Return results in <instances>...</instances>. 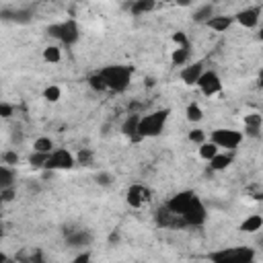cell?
Here are the masks:
<instances>
[{"label":"cell","mask_w":263,"mask_h":263,"mask_svg":"<svg viewBox=\"0 0 263 263\" xmlns=\"http://www.w3.org/2000/svg\"><path fill=\"white\" fill-rule=\"evenodd\" d=\"M99 76L105 84V90H113V92H123L129 82H132V68L129 66H105L103 70H99Z\"/></svg>","instance_id":"1"},{"label":"cell","mask_w":263,"mask_h":263,"mask_svg":"<svg viewBox=\"0 0 263 263\" xmlns=\"http://www.w3.org/2000/svg\"><path fill=\"white\" fill-rule=\"evenodd\" d=\"M166 117H168V109H158V111H152L148 115H140V121H138V136L144 140V138H154L162 132L164 123H166Z\"/></svg>","instance_id":"2"},{"label":"cell","mask_w":263,"mask_h":263,"mask_svg":"<svg viewBox=\"0 0 263 263\" xmlns=\"http://www.w3.org/2000/svg\"><path fill=\"white\" fill-rule=\"evenodd\" d=\"M212 263H255V251L251 247H224L210 255Z\"/></svg>","instance_id":"3"},{"label":"cell","mask_w":263,"mask_h":263,"mask_svg":"<svg viewBox=\"0 0 263 263\" xmlns=\"http://www.w3.org/2000/svg\"><path fill=\"white\" fill-rule=\"evenodd\" d=\"M47 33H49L51 37L60 39V41L66 43V45L76 43L78 37H80V29H78L76 21H72V18L62 21V23H55V25H49V27H47Z\"/></svg>","instance_id":"4"},{"label":"cell","mask_w":263,"mask_h":263,"mask_svg":"<svg viewBox=\"0 0 263 263\" xmlns=\"http://www.w3.org/2000/svg\"><path fill=\"white\" fill-rule=\"evenodd\" d=\"M242 138H245V136H242V132H238V129H232V127H218V129H214V132H212L210 142H212V144H216V146H218V150H220V148L234 150V148H238V146H240Z\"/></svg>","instance_id":"5"},{"label":"cell","mask_w":263,"mask_h":263,"mask_svg":"<svg viewBox=\"0 0 263 263\" xmlns=\"http://www.w3.org/2000/svg\"><path fill=\"white\" fill-rule=\"evenodd\" d=\"M179 220L183 224H187V226H201L208 220V208H205V203L195 195L189 201V205L185 208V212L179 216Z\"/></svg>","instance_id":"6"},{"label":"cell","mask_w":263,"mask_h":263,"mask_svg":"<svg viewBox=\"0 0 263 263\" xmlns=\"http://www.w3.org/2000/svg\"><path fill=\"white\" fill-rule=\"evenodd\" d=\"M76 164L74 156L66 150V148H53L47 156V162H45V168L47 171H68Z\"/></svg>","instance_id":"7"},{"label":"cell","mask_w":263,"mask_h":263,"mask_svg":"<svg viewBox=\"0 0 263 263\" xmlns=\"http://www.w3.org/2000/svg\"><path fill=\"white\" fill-rule=\"evenodd\" d=\"M205 97H214V95H218L220 90H222V80H220V76L214 72V70H203V74L199 76V80H197V84H195Z\"/></svg>","instance_id":"8"},{"label":"cell","mask_w":263,"mask_h":263,"mask_svg":"<svg viewBox=\"0 0 263 263\" xmlns=\"http://www.w3.org/2000/svg\"><path fill=\"white\" fill-rule=\"evenodd\" d=\"M234 21H236L238 25L247 27V29L257 27L259 21H261V6H247V8H242L240 12L234 14Z\"/></svg>","instance_id":"9"},{"label":"cell","mask_w":263,"mask_h":263,"mask_svg":"<svg viewBox=\"0 0 263 263\" xmlns=\"http://www.w3.org/2000/svg\"><path fill=\"white\" fill-rule=\"evenodd\" d=\"M193 197H195V193H193V191H181V193L173 195V197L166 201V205H164V208H166L171 214H175V216L179 218V216L185 212V208L189 205V201H191Z\"/></svg>","instance_id":"10"},{"label":"cell","mask_w":263,"mask_h":263,"mask_svg":"<svg viewBox=\"0 0 263 263\" xmlns=\"http://www.w3.org/2000/svg\"><path fill=\"white\" fill-rule=\"evenodd\" d=\"M66 242L74 249H82L92 242V234L88 230H70L66 232Z\"/></svg>","instance_id":"11"},{"label":"cell","mask_w":263,"mask_h":263,"mask_svg":"<svg viewBox=\"0 0 263 263\" xmlns=\"http://www.w3.org/2000/svg\"><path fill=\"white\" fill-rule=\"evenodd\" d=\"M201 74H203V66H201V62L185 64V66H183V70H181V80H183L185 84L193 86V84H197V80H199V76H201Z\"/></svg>","instance_id":"12"},{"label":"cell","mask_w":263,"mask_h":263,"mask_svg":"<svg viewBox=\"0 0 263 263\" xmlns=\"http://www.w3.org/2000/svg\"><path fill=\"white\" fill-rule=\"evenodd\" d=\"M148 199H150V193H148L142 185H132V187L127 189V203H129L132 208H142Z\"/></svg>","instance_id":"13"},{"label":"cell","mask_w":263,"mask_h":263,"mask_svg":"<svg viewBox=\"0 0 263 263\" xmlns=\"http://www.w3.org/2000/svg\"><path fill=\"white\" fill-rule=\"evenodd\" d=\"M138 121H140V115L138 113H132L123 123H121V132L132 140V142H140L142 138L138 136Z\"/></svg>","instance_id":"14"},{"label":"cell","mask_w":263,"mask_h":263,"mask_svg":"<svg viewBox=\"0 0 263 263\" xmlns=\"http://www.w3.org/2000/svg\"><path fill=\"white\" fill-rule=\"evenodd\" d=\"M232 23H234V16H228V14H214L205 25H208L210 29H214L216 33H224L226 29L232 27Z\"/></svg>","instance_id":"15"},{"label":"cell","mask_w":263,"mask_h":263,"mask_svg":"<svg viewBox=\"0 0 263 263\" xmlns=\"http://www.w3.org/2000/svg\"><path fill=\"white\" fill-rule=\"evenodd\" d=\"M14 168L12 166H6V164H0V191L4 189H12L14 187Z\"/></svg>","instance_id":"16"},{"label":"cell","mask_w":263,"mask_h":263,"mask_svg":"<svg viewBox=\"0 0 263 263\" xmlns=\"http://www.w3.org/2000/svg\"><path fill=\"white\" fill-rule=\"evenodd\" d=\"M6 21H12V23H29L31 21V10L29 8H16V10H10V12H2Z\"/></svg>","instance_id":"17"},{"label":"cell","mask_w":263,"mask_h":263,"mask_svg":"<svg viewBox=\"0 0 263 263\" xmlns=\"http://www.w3.org/2000/svg\"><path fill=\"white\" fill-rule=\"evenodd\" d=\"M228 164H232V154H228V152H218L210 160V168H214V171H224Z\"/></svg>","instance_id":"18"},{"label":"cell","mask_w":263,"mask_h":263,"mask_svg":"<svg viewBox=\"0 0 263 263\" xmlns=\"http://www.w3.org/2000/svg\"><path fill=\"white\" fill-rule=\"evenodd\" d=\"M261 226H263V218H261L259 214H253V216H249V218L240 224V230L251 234V232H259Z\"/></svg>","instance_id":"19"},{"label":"cell","mask_w":263,"mask_h":263,"mask_svg":"<svg viewBox=\"0 0 263 263\" xmlns=\"http://www.w3.org/2000/svg\"><path fill=\"white\" fill-rule=\"evenodd\" d=\"M212 16H214V6H212V4H201V6L193 12V21H195V23H203V25H205Z\"/></svg>","instance_id":"20"},{"label":"cell","mask_w":263,"mask_h":263,"mask_svg":"<svg viewBox=\"0 0 263 263\" xmlns=\"http://www.w3.org/2000/svg\"><path fill=\"white\" fill-rule=\"evenodd\" d=\"M189 45H185V47H175L173 49V55H171V62L175 64V66H185L187 64V60H189Z\"/></svg>","instance_id":"21"},{"label":"cell","mask_w":263,"mask_h":263,"mask_svg":"<svg viewBox=\"0 0 263 263\" xmlns=\"http://www.w3.org/2000/svg\"><path fill=\"white\" fill-rule=\"evenodd\" d=\"M51 150H53V142H51V138H47V136H39V138L33 142V152L49 154Z\"/></svg>","instance_id":"22"},{"label":"cell","mask_w":263,"mask_h":263,"mask_svg":"<svg viewBox=\"0 0 263 263\" xmlns=\"http://www.w3.org/2000/svg\"><path fill=\"white\" fill-rule=\"evenodd\" d=\"M197 150H199V156H201L203 160H208V162H210V160L220 152V150H218V146H216V144H212L210 140H205L203 144H199V148H197Z\"/></svg>","instance_id":"23"},{"label":"cell","mask_w":263,"mask_h":263,"mask_svg":"<svg viewBox=\"0 0 263 263\" xmlns=\"http://www.w3.org/2000/svg\"><path fill=\"white\" fill-rule=\"evenodd\" d=\"M43 60H45V62H51V64L60 62V60H62V51H60V47H58V45H49V47H45V49H43Z\"/></svg>","instance_id":"24"},{"label":"cell","mask_w":263,"mask_h":263,"mask_svg":"<svg viewBox=\"0 0 263 263\" xmlns=\"http://www.w3.org/2000/svg\"><path fill=\"white\" fill-rule=\"evenodd\" d=\"M129 8L134 14H144V12H150L154 8V2L152 0H140V2H134Z\"/></svg>","instance_id":"25"},{"label":"cell","mask_w":263,"mask_h":263,"mask_svg":"<svg viewBox=\"0 0 263 263\" xmlns=\"http://www.w3.org/2000/svg\"><path fill=\"white\" fill-rule=\"evenodd\" d=\"M47 156H49V154H41V152H31V156H29V164H31V168H45Z\"/></svg>","instance_id":"26"},{"label":"cell","mask_w":263,"mask_h":263,"mask_svg":"<svg viewBox=\"0 0 263 263\" xmlns=\"http://www.w3.org/2000/svg\"><path fill=\"white\" fill-rule=\"evenodd\" d=\"M185 113H187V119H189V121H193V123H195V121H199V119L203 117V111H201V107H199L197 103H191V105L187 107V111H185Z\"/></svg>","instance_id":"27"},{"label":"cell","mask_w":263,"mask_h":263,"mask_svg":"<svg viewBox=\"0 0 263 263\" xmlns=\"http://www.w3.org/2000/svg\"><path fill=\"white\" fill-rule=\"evenodd\" d=\"M245 125L251 127V129H261V125H263V117H261L259 113H249V115L245 117Z\"/></svg>","instance_id":"28"},{"label":"cell","mask_w":263,"mask_h":263,"mask_svg":"<svg viewBox=\"0 0 263 263\" xmlns=\"http://www.w3.org/2000/svg\"><path fill=\"white\" fill-rule=\"evenodd\" d=\"M43 97H45L47 101H51V103H53V101H58V99L62 97V90H60L58 86H53V84H51V86H47V88H45Z\"/></svg>","instance_id":"29"},{"label":"cell","mask_w":263,"mask_h":263,"mask_svg":"<svg viewBox=\"0 0 263 263\" xmlns=\"http://www.w3.org/2000/svg\"><path fill=\"white\" fill-rule=\"evenodd\" d=\"M2 160H4L6 166H12L14 168V164H18V154L14 150H8V152L2 154Z\"/></svg>","instance_id":"30"},{"label":"cell","mask_w":263,"mask_h":263,"mask_svg":"<svg viewBox=\"0 0 263 263\" xmlns=\"http://www.w3.org/2000/svg\"><path fill=\"white\" fill-rule=\"evenodd\" d=\"M189 140L195 142L197 146L203 144V142H205V134H203V129H191V132H189Z\"/></svg>","instance_id":"31"},{"label":"cell","mask_w":263,"mask_h":263,"mask_svg":"<svg viewBox=\"0 0 263 263\" xmlns=\"http://www.w3.org/2000/svg\"><path fill=\"white\" fill-rule=\"evenodd\" d=\"M88 84L95 88V90H105V84H103V80H101V76H99V72H95L90 78H88Z\"/></svg>","instance_id":"32"},{"label":"cell","mask_w":263,"mask_h":263,"mask_svg":"<svg viewBox=\"0 0 263 263\" xmlns=\"http://www.w3.org/2000/svg\"><path fill=\"white\" fill-rule=\"evenodd\" d=\"M78 162H82V164H92V152L90 150H86V148H82L80 150V154H78Z\"/></svg>","instance_id":"33"},{"label":"cell","mask_w":263,"mask_h":263,"mask_svg":"<svg viewBox=\"0 0 263 263\" xmlns=\"http://www.w3.org/2000/svg\"><path fill=\"white\" fill-rule=\"evenodd\" d=\"M173 39H175V43H177L179 47L189 45V41H187V35H185V33H175V35H173Z\"/></svg>","instance_id":"34"},{"label":"cell","mask_w":263,"mask_h":263,"mask_svg":"<svg viewBox=\"0 0 263 263\" xmlns=\"http://www.w3.org/2000/svg\"><path fill=\"white\" fill-rule=\"evenodd\" d=\"M97 183L103 185V187L111 185V175H109V173H99V175H97Z\"/></svg>","instance_id":"35"},{"label":"cell","mask_w":263,"mask_h":263,"mask_svg":"<svg viewBox=\"0 0 263 263\" xmlns=\"http://www.w3.org/2000/svg\"><path fill=\"white\" fill-rule=\"evenodd\" d=\"M12 197H14V191H12V189H4V191H0V199H2V203H4V201H12Z\"/></svg>","instance_id":"36"},{"label":"cell","mask_w":263,"mask_h":263,"mask_svg":"<svg viewBox=\"0 0 263 263\" xmlns=\"http://www.w3.org/2000/svg\"><path fill=\"white\" fill-rule=\"evenodd\" d=\"M12 115V107L6 103H0V117H10Z\"/></svg>","instance_id":"37"},{"label":"cell","mask_w":263,"mask_h":263,"mask_svg":"<svg viewBox=\"0 0 263 263\" xmlns=\"http://www.w3.org/2000/svg\"><path fill=\"white\" fill-rule=\"evenodd\" d=\"M74 263H90V253H88V251L80 253V255L74 259Z\"/></svg>","instance_id":"38"},{"label":"cell","mask_w":263,"mask_h":263,"mask_svg":"<svg viewBox=\"0 0 263 263\" xmlns=\"http://www.w3.org/2000/svg\"><path fill=\"white\" fill-rule=\"evenodd\" d=\"M27 263H43V257H41V253H35Z\"/></svg>","instance_id":"39"}]
</instances>
